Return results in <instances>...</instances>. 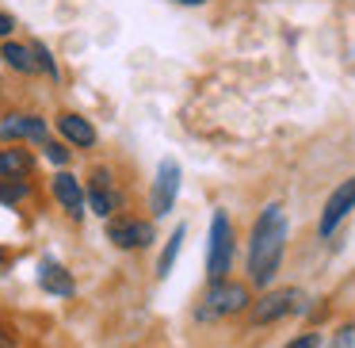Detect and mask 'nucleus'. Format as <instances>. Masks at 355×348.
<instances>
[{
  "mask_svg": "<svg viewBox=\"0 0 355 348\" xmlns=\"http://www.w3.org/2000/svg\"><path fill=\"white\" fill-rule=\"evenodd\" d=\"M107 241L123 253H134V249H149L157 241V230L149 218H134V215H115L107 218Z\"/></svg>",
  "mask_w": 355,
  "mask_h": 348,
  "instance_id": "nucleus-6",
  "label": "nucleus"
},
{
  "mask_svg": "<svg viewBox=\"0 0 355 348\" xmlns=\"http://www.w3.org/2000/svg\"><path fill=\"white\" fill-rule=\"evenodd\" d=\"M12 31H16V16H8V12H0V39L8 42Z\"/></svg>",
  "mask_w": 355,
  "mask_h": 348,
  "instance_id": "nucleus-21",
  "label": "nucleus"
},
{
  "mask_svg": "<svg viewBox=\"0 0 355 348\" xmlns=\"http://www.w3.org/2000/svg\"><path fill=\"white\" fill-rule=\"evenodd\" d=\"M180 161L176 157H164L161 165H157V176H153V188H149V215L153 218H164L172 215V207H176V195H180Z\"/></svg>",
  "mask_w": 355,
  "mask_h": 348,
  "instance_id": "nucleus-7",
  "label": "nucleus"
},
{
  "mask_svg": "<svg viewBox=\"0 0 355 348\" xmlns=\"http://www.w3.org/2000/svg\"><path fill=\"white\" fill-rule=\"evenodd\" d=\"M0 62L8 65V69L24 73V77H31V73H39V65H35V54H31V42H0Z\"/></svg>",
  "mask_w": 355,
  "mask_h": 348,
  "instance_id": "nucleus-14",
  "label": "nucleus"
},
{
  "mask_svg": "<svg viewBox=\"0 0 355 348\" xmlns=\"http://www.w3.org/2000/svg\"><path fill=\"white\" fill-rule=\"evenodd\" d=\"M58 134H62V142L73 149H92L96 142H100L96 126L88 123L85 115H77V111H62V115H58Z\"/></svg>",
  "mask_w": 355,
  "mask_h": 348,
  "instance_id": "nucleus-12",
  "label": "nucleus"
},
{
  "mask_svg": "<svg viewBox=\"0 0 355 348\" xmlns=\"http://www.w3.org/2000/svg\"><path fill=\"white\" fill-rule=\"evenodd\" d=\"M352 210H355V176H347V180H340V184L329 192V199H324L321 218H317V238L329 241L332 233L344 226V218L352 215Z\"/></svg>",
  "mask_w": 355,
  "mask_h": 348,
  "instance_id": "nucleus-5",
  "label": "nucleus"
},
{
  "mask_svg": "<svg viewBox=\"0 0 355 348\" xmlns=\"http://www.w3.org/2000/svg\"><path fill=\"white\" fill-rule=\"evenodd\" d=\"M286 238H291V222H286L283 203H268L256 215L252 233H248V253H245V283L271 291L279 268L286 256Z\"/></svg>",
  "mask_w": 355,
  "mask_h": 348,
  "instance_id": "nucleus-1",
  "label": "nucleus"
},
{
  "mask_svg": "<svg viewBox=\"0 0 355 348\" xmlns=\"http://www.w3.org/2000/svg\"><path fill=\"white\" fill-rule=\"evenodd\" d=\"M31 54H35V65H39V73H46L50 81H58V77H62V69H58L54 54H50V47H46L42 39H35V42H31Z\"/></svg>",
  "mask_w": 355,
  "mask_h": 348,
  "instance_id": "nucleus-17",
  "label": "nucleus"
},
{
  "mask_svg": "<svg viewBox=\"0 0 355 348\" xmlns=\"http://www.w3.org/2000/svg\"><path fill=\"white\" fill-rule=\"evenodd\" d=\"M248 306H252V287L230 276L222 283H207V291L191 306V322L195 325H218V322L248 314Z\"/></svg>",
  "mask_w": 355,
  "mask_h": 348,
  "instance_id": "nucleus-2",
  "label": "nucleus"
},
{
  "mask_svg": "<svg viewBox=\"0 0 355 348\" xmlns=\"http://www.w3.org/2000/svg\"><path fill=\"white\" fill-rule=\"evenodd\" d=\"M50 192H54V199L62 203V210L73 218V222H80L85 218V210H88V192H85V184H80L73 172H54L50 176Z\"/></svg>",
  "mask_w": 355,
  "mask_h": 348,
  "instance_id": "nucleus-9",
  "label": "nucleus"
},
{
  "mask_svg": "<svg viewBox=\"0 0 355 348\" xmlns=\"http://www.w3.org/2000/svg\"><path fill=\"white\" fill-rule=\"evenodd\" d=\"M42 154H46V161L50 165H58V169H65V165H69V146H65V142H54V138H50L46 142V146H42Z\"/></svg>",
  "mask_w": 355,
  "mask_h": 348,
  "instance_id": "nucleus-18",
  "label": "nucleus"
},
{
  "mask_svg": "<svg viewBox=\"0 0 355 348\" xmlns=\"http://www.w3.org/2000/svg\"><path fill=\"white\" fill-rule=\"evenodd\" d=\"M0 142H4V146H16V142H39V146H46L50 126H46L42 115L19 111V115H8L4 123H0Z\"/></svg>",
  "mask_w": 355,
  "mask_h": 348,
  "instance_id": "nucleus-8",
  "label": "nucleus"
},
{
  "mask_svg": "<svg viewBox=\"0 0 355 348\" xmlns=\"http://www.w3.org/2000/svg\"><path fill=\"white\" fill-rule=\"evenodd\" d=\"M302 310H309L302 287H271L260 299H252V306H248L245 317H248V329H263V325L286 322L291 314H302Z\"/></svg>",
  "mask_w": 355,
  "mask_h": 348,
  "instance_id": "nucleus-4",
  "label": "nucleus"
},
{
  "mask_svg": "<svg viewBox=\"0 0 355 348\" xmlns=\"http://www.w3.org/2000/svg\"><path fill=\"white\" fill-rule=\"evenodd\" d=\"M324 348H355V322H344L336 333L329 337V345Z\"/></svg>",
  "mask_w": 355,
  "mask_h": 348,
  "instance_id": "nucleus-19",
  "label": "nucleus"
},
{
  "mask_svg": "<svg viewBox=\"0 0 355 348\" xmlns=\"http://www.w3.org/2000/svg\"><path fill=\"white\" fill-rule=\"evenodd\" d=\"M8 268V253H4V249H0V272Z\"/></svg>",
  "mask_w": 355,
  "mask_h": 348,
  "instance_id": "nucleus-24",
  "label": "nucleus"
},
{
  "mask_svg": "<svg viewBox=\"0 0 355 348\" xmlns=\"http://www.w3.org/2000/svg\"><path fill=\"white\" fill-rule=\"evenodd\" d=\"M184 238H187V226H176L168 238V245L161 249V256H157V279H168L172 276V264H176L180 249H184Z\"/></svg>",
  "mask_w": 355,
  "mask_h": 348,
  "instance_id": "nucleus-15",
  "label": "nucleus"
},
{
  "mask_svg": "<svg viewBox=\"0 0 355 348\" xmlns=\"http://www.w3.org/2000/svg\"><path fill=\"white\" fill-rule=\"evenodd\" d=\"M233 253H237V226L230 210L218 207L210 215V245H207V283H222L233 272Z\"/></svg>",
  "mask_w": 355,
  "mask_h": 348,
  "instance_id": "nucleus-3",
  "label": "nucleus"
},
{
  "mask_svg": "<svg viewBox=\"0 0 355 348\" xmlns=\"http://www.w3.org/2000/svg\"><path fill=\"white\" fill-rule=\"evenodd\" d=\"M85 192H88V210H96L100 218H115L119 195H115V176H111V169H92Z\"/></svg>",
  "mask_w": 355,
  "mask_h": 348,
  "instance_id": "nucleus-10",
  "label": "nucleus"
},
{
  "mask_svg": "<svg viewBox=\"0 0 355 348\" xmlns=\"http://www.w3.org/2000/svg\"><path fill=\"white\" fill-rule=\"evenodd\" d=\"M27 195H31V184H27V180H0V203H4V207H19Z\"/></svg>",
  "mask_w": 355,
  "mask_h": 348,
  "instance_id": "nucleus-16",
  "label": "nucleus"
},
{
  "mask_svg": "<svg viewBox=\"0 0 355 348\" xmlns=\"http://www.w3.org/2000/svg\"><path fill=\"white\" fill-rule=\"evenodd\" d=\"M31 169H35V157L27 149L0 142V180H24L31 176Z\"/></svg>",
  "mask_w": 355,
  "mask_h": 348,
  "instance_id": "nucleus-13",
  "label": "nucleus"
},
{
  "mask_svg": "<svg viewBox=\"0 0 355 348\" xmlns=\"http://www.w3.org/2000/svg\"><path fill=\"white\" fill-rule=\"evenodd\" d=\"M283 348H324V337L317 329H306V333H298V337H291Z\"/></svg>",
  "mask_w": 355,
  "mask_h": 348,
  "instance_id": "nucleus-20",
  "label": "nucleus"
},
{
  "mask_svg": "<svg viewBox=\"0 0 355 348\" xmlns=\"http://www.w3.org/2000/svg\"><path fill=\"white\" fill-rule=\"evenodd\" d=\"M176 4H187V8H202V4H210V0H176Z\"/></svg>",
  "mask_w": 355,
  "mask_h": 348,
  "instance_id": "nucleus-23",
  "label": "nucleus"
},
{
  "mask_svg": "<svg viewBox=\"0 0 355 348\" xmlns=\"http://www.w3.org/2000/svg\"><path fill=\"white\" fill-rule=\"evenodd\" d=\"M0 348H16V337L8 329H0Z\"/></svg>",
  "mask_w": 355,
  "mask_h": 348,
  "instance_id": "nucleus-22",
  "label": "nucleus"
},
{
  "mask_svg": "<svg viewBox=\"0 0 355 348\" xmlns=\"http://www.w3.org/2000/svg\"><path fill=\"white\" fill-rule=\"evenodd\" d=\"M39 287L46 295H54V299H73L77 295V279H73V272L65 268L62 260H39Z\"/></svg>",
  "mask_w": 355,
  "mask_h": 348,
  "instance_id": "nucleus-11",
  "label": "nucleus"
}]
</instances>
